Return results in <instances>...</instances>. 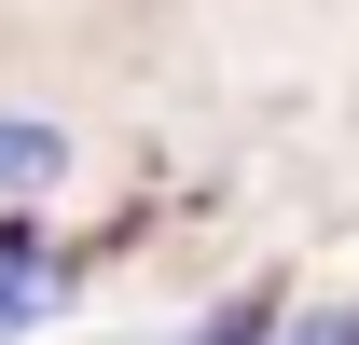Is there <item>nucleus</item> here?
Here are the masks:
<instances>
[{
    "mask_svg": "<svg viewBox=\"0 0 359 345\" xmlns=\"http://www.w3.org/2000/svg\"><path fill=\"white\" fill-rule=\"evenodd\" d=\"M42 276H55V262H42V235H28V221H0V345L42 318Z\"/></svg>",
    "mask_w": 359,
    "mask_h": 345,
    "instance_id": "1",
    "label": "nucleus"
},
{
    "mask_svg": "<svg viewBox=\"0 0 359 345\" xmlns=\"http://www.w3.org/2000/svg\"><path fill=\"white\" fill-rule=\"evenodd\" d=\"M55 166H69V138H55L42 111H0V194H42Z\"/></svg>",
    "mask_w": 359,
    "mask_h": 345,
    "instance_id": "2",
    "label": "nucleus"
},
{
    "mask_svg": "<svg viewBox=\"0 0 359 345\" xmlns=\"http://www.w3.org/2000/svg\"><path fill=\"white\" fill-rule=\"evenodd\" d=\"M263 332H276V304H222V318H208L194 345H263Z\"/></svg>",
    "mask_w": 359,
    "mask_h": 345,
    "instance_id": "3",
    "label": "nucleus"
},
{
    "mask_svg": "<svg viewBox=\"0 0 359 345\" xmlns=\"http://www.w3.org/2000/svg\"><path fill=\"white\" fill-rule=\"evenodd\" d=\"M290 345H359V304H318V318H304Z\"/></svg>",
    "mask_w": 359,
    "mask_h": 345,
    "instance_id": "4",
    "label": "nucleus"
}]
</instances>
